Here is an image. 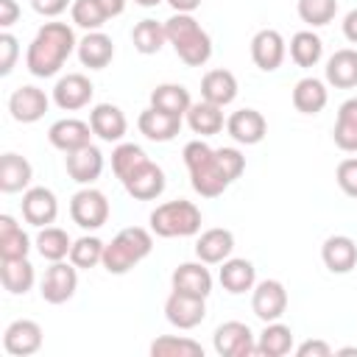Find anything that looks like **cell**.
<instances>
[{
  "instance_id": "6da1fadb",
  "label": "cell",
  "mask_w": 357,
  "mask_h": 357,
  "mask_svg": "<svg viewBox=\"0 0 357 357\" xmlns=\"http://www.w3.org/2000/svg\"><path fill=\"white\" fill-rule=\"evenodd\" d=\"M75 47H78L75 31L67 22H45L33 33L25 50V67L36 78H53L64 67V61L75 53Z\"/></svg>"
},
{
  "instance_id": "7a4b0ae2",
  "label": "cell",
  "mask_w": 357,
  "mask_h": 357,
  "mask_svg": "<svg viewBox=\"0 0 357 357\" xmlns=\"http://www.w3.org/2000/svg\"><path fill=\"white\" fill-rule=\"evenodd\" d=\"M181 156H184V165L190 173V184L201 198H218L229 190L231 178L226 176V170L220 165L218 148H209L204 139H192L184 145Z\"/></svg>"
},
{
  "instance_id": "3957f363",
  "label": "cell",
  "mask_w": 357,
  "mask_h": 357,
  "mask_svg": "<svg viewBox=\"0 0 357 357\" xmlns=\"http://www.w3.org/2000/svg\"><path fill=\"white\" fill-rule=\"evenodd\" d=\"M167 45H173L176 56L187 67H204L212 59V36L201 28L192 14H173L165 20Z\"/></svg>"
},
{
  "instance_id": "277c9868",
  "label": "cell",
  "mask_w": 357,
  "mask_h": 357,
  "mask_svg": "<svg viewBox=\"0 0 357 357\" xmlns=\"http://www.w3.org/2000/svg\"><path fill=\"white\" fill-rule=\"evenodd\" d=\"M153 251V231L142 229V226H128L120 229L103 248V268L114 276L128 273L134 265H139L148 254Z\"/></svg>"
},
{
  "instance_id": "5b68a950",
  "label": "cell",
  "mask_w": 357,
  "mask_h": 357,
  "mask_svg": "<svg viewBox=\"0 0 357 357\" xmlns=\"http://www.w3.org/2000/svg\"><path fill=\"white\" fill-rule=\"evenodd\" d=\"M148 220L156 237H192L201 231V209L184 198L159 204Z\"/></svg>"
},
{
  "instance_id": "8992f818",
  "label": "cell",
  "mask_w": 357,
  "mask_h": 357,
  "mask_svg": "<svg viewBox=\"0 0 357 357\" xmlns=\"http://www.w3.org/2000/svg\"><path fill=\"white\" fill-rule=\"evenodd\" d=\"M70 218H73L75 226H81L86 231H95L109 220V198L100 190H95L92 184L81 187L70 198Z\"/></svg>"
},
{
  "instance_id": "52a82bcc",
  "label": "cell",
  "mask_w": 357,
  "mask_h": 357,
  "mask_svg": "<svg viewBox=\"0 0 357 357\" xmlns=\"http://www.w3.org/2000/svg\"><path fill=\"white\" fill-rule=\"evenodd\" d=\"M212 349L220 357H251L257 354V340L248 324L243 321H226L212 335Z\"/></svg>"
},
{
  "instance_id": "ba28073f",
  "label": "cell",
  "mask_w": 357,
  "mask_h": 357,
  "mask_svg": "<svg viewBox=\"0 0 357 357\" xmlns=\"http://www.w3.org/2000/svg\"><path fill=\"white\" fill-rule=\"evenodd\" d=\"M78 290V268L73 262H50V268L45 271L42 276V284H39V293L47 304H64L75 296Z\"/></svg>"
},
{
  "instance_id": "9c48e42d",
  "label": "cell",
  "mask_w": 357,
  "mask_h": 357,
  "mask_svg": "<svg viewBox=\"0 0 357 357\" xmlns=\"http://www.w3.org/2000/svg\"><path fill=\"white\" fill-rule=\"evenodd\" d=\"M251 310L262 324L279 321L287 310V290L279 279H262L251 290Z\"/></svg>"
},
{
  "instance_id": "30bf717a",
  "label": "cell",
  "mask_w": 357,
  "mask_h": 357,
  "mask_svg": "<svg viewBox=\"0 0 357 357\" xmlns=\"http://www.w3.org/2000/svg\"><path fill=\"white\" fill-rule=\"evenodd\" d=\"M92 95H95V86L84 73H67L56 81L50 98L61 112H78L92 103Z\"/></svg>"
},
{
  "instance_id": "8fae6325",
  "label": "cell",
  "mask_w": 357,
  "mask_h": 357,
  "mask_svg": "<svg viewBox=\"0 0 357 357\" xmlns=\"http://www.w3.org/2000/svg\"><path fill=\"white\" fill-rule=\"evenodd\" d=\"M120 184L126 187V192H128L131 198H137V201H153V198H159V195L165 192L167 178H165V170H162L156 162L145 159V162H142L139 167H134Z\"/></svg>"
},
{
  "instance_id": "7c38bea8",
  "label": "cell",
  "mask_w": 357,
  "mask_h": 357,
  "mask_svg": "<svg viewBox=\"0 0 357 357\" xmlns=\"http://www.w3.org/2000/svg\"><path fill=\"white\" fill-rule=\"evenodd\" d=\"M165 318L176 329H195L206 318V298H198V296H187V293L173 290L165 298Z\"/></svg>"
},
{
  "instance_id": "4fadbf2b",
  "label": "cell",
  "mask_w": 357,
  "mask_h": 357,
  "mask_svg": "<svg viewBox=\"0 0 357 357\" xmlns=\"http://www.w3.org/2000/svg\"><path fill=\"white\" fill-rule=\"evenodd\" d=\"M42 340H45L42 326L36 321H31V318H17L3 332V349L11 357H31V354H36L42 349Z\"/></svg>"
},
{
  "instance_id": "5bb4252c",
  "label": "cell",
  "mask_w": 357,
  "mask_h": 357,
  "mask_svg": "<svg viewBox=\"0 0 357 357\" xmlns=\"http://www.w3.org/2000/svg\"><path fill=\"white\" fill-rule=\"evenodd\" d=\"M287 56V42L276 28H262L251 39V59L262 73H273L282 67Z\"/></svg>"
},
{
  "instance_id": "9a60e30c",
  "label": "cell",
  "mask_w": 357,
  "mask_h": 357,
  "mask_svg": "<svg viewBox=\"0 0 357 357\" xmlns=\"http://www.w3.org/2000/svg\"><path fill=\"white\" fill-rule=\"evenodd\" d=\"M22 218L25 223L42 229V226H53L56 215H59V201L56 192L50 187H28L22 192Z\"/></svg>"
},
{
  "instance_id": "2e32d148",
  "label": "cell",
  "mask_w": 357,
  "mask_h": 357,
  "mask_svg": "<svg viewBox=\"0 0 357 357\" xmlns=\"http://www.w3.org/2000/svg\"><path fill=\"white\" fill-rule=\"evenodd\" d=\"M50 106V98L45 95V89L33 86V84H25V86H17L8 98V112L17 123H36L45 117Z\"/></svg>"
},
{
  "instance_id": "e0dca14e",
  "label": "cell",
  "mask_w": 357,
  "mask_h": 357,
  "mask_svg": "<svg viewBox=\"0 0 357 357\" xmlns=\"http://www.w3.org/2000/svg\"><path fill=\"white\" fill-rule=\"evenodd\" d=\"M92 134H95L92 126L84 123V120H78V117L56 120V123L47 128L50 145H53L56 151H61V153H73V151L89 145V142H92Z\"/></svg>"
},
{
  "instance_id": "ac0fdd59",
  "label": "cell",
  "mask_w": 357,
  "mask_h": 357,
  "mask_svg": "<svg viewBox=\"0 0 357 357\" xmlns=\"http://www.w3.org/2000/svg\"><path fill=\"white\" fill-rule=\"evenodd\" d=\"M226 131L237 145H257L268 134V120L257 109H237L229 114Z\"/></svg>"
},
{
  "instance_id": "d6986e66",
  "label": "cell",
  "mask_w": 357,
  "mask_h": 357,
  "mask_svg": "<svg viewBox=\"0 0 357 357\" xmlns=\"http://www.w3.org/2000/svg\"><path fill=\"white\" fill-rule=\"evenodd\" d=\"M64 165H67V176H70L73 181H78L81 187H89V184H95V181L100 178V173H103V153H100L98 145L89 142V145H84V148L67 153V156H64Z\"/></svg>"
},
{
  "instance_id": "ffe728a7",
  "label": "cell",
  "mask_w": 357,
  "mask_h": 357,
  "mask_svg": "<svg viewBox=\"0 0 357 357\" xmlns=\"http://www.w3.org/2000/svg\"><path fill=\"white\" fill-rule=\"evenodd\" d=\"M170 287L187 296H198V298H209L212 293V273L206 268V262H181L173 276H170Z\"/></svg>"
},
{
  "instance_id": "44dd1931",
  "label": "cell",
  "mask_w": 357,
  "mask_h": 357,
  "mask_svg": "<svg viewBox=\"0 0 357 357\" xmlns=\"http://www.w3.org/2000/svg\"><path fill=\"white\" fill-rule=\"evenodd\" d=\"M89 126H92L95 137L103 139V142H120L126 137V131H128V120H126L123 109L114 106V103H98V106H92Z\"/></svg>"
},
{
  "instance_id": "7402d4cb",
  "label": "cell",
  "mask_w": 357,
  "mask_h": 357,
  "mask_svg": "<svg viewBox=\"0 0 357 357\" xmlns=\"http://www.w3.org/2000/svg\"><path fill=\"white\" fill-rule=\"evenodd\" d=\"M137 128H139V134H142L145 139H151V142H170V139H176V134L181 131V117L148 106V109L139 112Z\"/></svg>"
},
{
  "instance_id": "603a6c76",
  "label": "cell",
  "mask_w": 357,
  "mask_h": 357,
  "mask_svg": "<svg viewBox=\"0 0 357 357\" xmlns=\"http://www.w3.org/2000/svg\"><path fill=\"white\" fill-rule=\"evenodd\" d=\"M234 251V234L223 226H215V229H206L198 234L195 240V257L206 265H220L231 257Z\"/></svg>"
},
{
  "instance_id": "cb8c5ba5",
  "label": "cell",
  "mask_w": 357,
  "mask_h": 357,
  "mask_svg": "<svg viewBox=\"0 0 357 357\" xmlns=\"http://www.w3.org/2000/svg\"><path fill=\"white\" fill-rule=\"evenodd\" d=\"M218 282H220V284H223V290H226V293H231V296L248 293V290H254V284H257V268H254V262H251V259L229 257L226 262H220Z\"/></svg>"
},
{
  "instance_id": "d4e9b609",
  "label": "cell",
  "mask_w": 357,
  "mask_h": 357,
  "mask_svg": "<svg viewBox=\"0 0 357 357\" xmlns=\"http://www.w3.org/2000/svg\"><path fill=\"white\" fill-rule=\"evenodd\" d=\"M321 259L332 273H349L357 265V243L349 234H332L321 245Z\"/></svg>"
},
{
  "instance_id": "484cf974",
  "label": "cell",
  "mask_w": 357,
  "mask_h": 357,
  "mask_svg": "<svg viewBox=\"0 0 357 357\" xmlns=\"http://www.w3.org/2000/svg\"><path fill=\"white\" fill-rule=\"evenodd\" d=\"M78 61L89 70H103L109 67V61L114 59V42L112 36H106L103 31H86L84 39H78Z\"/></svg>"
},
{
  "instance_id": "4316f807",
  "label": "cell",
  "mask_w": 357,
  "mask_h": 357,
  "mask_svg": "<svg viewBox=\"0 0 357 357\" xmlns=\"http://www.w3.org/2000/svg\"><path fill=\"white\" fill-rule=\"evenodd\" d=\"M324 78L335 89H351L357 86V50L354 47H340L326 59Z\"/></svg>"
},
{
  "instance_id": "83f0119b",
  "label": "cell",
  "mask_w": 357,
  "mask_h": 357,
  "mask_svg": "<svg viewBox=\"0 0 357 357\" xmlns=\"http://www.w3.org/2000/svg\"><path fill=\"white\" fill-rule=\"evenodd\" d=\"M201 98L215 103V106H229L237 98V78L231 70H209L201 78Z\"/></svg>"
},
{
  "instance_id": "f1b7e54d",
  "label": "cell",
  "mask_w": 357,
  "mask_h": 357,
  "mask_svg": "<svg viewBox=\"0 0 357 357\" xmlns=\"http://www.w3.org/2000/svg\"><path fill=\"white\" fill-rule=\"evenodd\" d=\"M326 103H329L326 81H321L315 75H307V78L296 81V86H293V106H296V112L318 114V112H324Z\"/></svg>"
},
{
  "instance_id": "f546056e",
  "label": "cell",
  "mask_w": 357,
  "mask_h": 357,
  "mask_svg": "<svg viewBox=\"0 0 357 357\" xmlns=\"http://www.w3.org/2000/svg\"><path fill=\"white\" fill-rule=\"evenodd\" d=\"M31 178H33V167H31V162L25 156H20L14 151L0 156V190L3 192H22V190H28Z\"/></svg>"
},
{
  "instance_id": "4dcf8cb0",
  "label": "cell",
  "mask_w": 357,
  "mask_h": 357,
  "mask_svg": "<svg viewBox=\"0 0 357 357\" xmlns=\"http://www.w3.org/2000/svg\"><path fill=\"white\" fill-rule=\"evenodd\" d=\"M187 126L192 134H201V137H212V134H220L226 120H223V106H215L209 100H198L187 109Z\"/></svg>"
},
{
  "instance_id": "1f68e13d",
  "label": "cell",
  "mask_w": 357,
  "mask_h": 357,
  "mask_svg": "<svg viewBox=\"0 0 357 357\" xmlns=\"http://www.w3.org/2000/svg\"><path fill=\"white\" fill-rule=\"evenodd\" d=\"M332 139L343 153H357V98H349L340 103Z\"/></svg>"
},
{
  "instance_id": "d6a6232c",
  "label": "cell",
  "mask_w": 357,
  "mask_h": 357,
  "mask_svg": "<svg viewBox=\"0 0 357 357\" xmlns=\"http://www.w3.org/2000/svg\"><path fill=\"white\" fill-rule=\"evenodd\" d=\"M31 251V237L25 229L11 218L0 215V259H22Z\"/></svg>"
},
{
  "instance_id": "836d02e7",
  "label": "cell",
  "mask_w": 357,
  "mask_h": 357,
  "mask_svg": "<svg viewBox=\"0 0 357 357\" xmlns=\"http://www.w3.org/2000/svg\"><path fill=\"white\" fill-rule=\"evenodd\" d=\"M0 279H3V287L11 296H25L36 282V271L28 262V257H22V259H0Z\"/></svg>"
},
{
  "instance_id": "e575fe53",
  "label": "cell",
  "mask_w": 357,
  "mask_h": 357,
  "mask_svg": "<svg viewBox=\"0 0 357 357\" xmlns=\"http://www.w3.org/2000/svg\"><path fill=\"white\" fill-rule=\"evenodd\" d=\"M293 351V329L282 321L265 324V329L257 337V354L262 357H284Z\"/></svg>"
},
{
  "instance_id": "d590c367",
  "label": "cell",
  "mask_w": 357,
  "mask_h": 357,
  "mask_svg": "<svg viewBox=\"0 0 357 357\" xmlns=\"http://www.w3.org/2000/svg\"><path fill=\"white\" fill-rule=\"evenodd\" d=\"M151 106L153 109H162L167 114L184 117L187 109L192 106V98H190V89L181 86V84H159L151 92Z\"/></svg>"
},
{
  "instance_id": "8d00e7d4",
  "label": "cell",
  "mask_w": 357,
  "mask_h": 357,
  "mask_svg": "<svg viewBox=\"0 0 357 357\" xmlns=\"http://www.w3.org/2000/svg\"><path fill=\"white\" fill-rule=\"evenodd\" d=\"M70 248H73V240H70V234L61 226H42L39 229V234H36V251H39L42 259H47V262L67 259L70 257Z\"/></svg>"
},
{
  "instance_id": "74e56055",
  "label": "cell",
  "mask_w": 357,
  "mask_h": 357,
  "mask_svg": "<svg viewBox=\"0 0 357 357\" xmlns=\"http://www.w3.org/2000/svg\"><path fill=\"white\" fill-rule=\"evenodd\" d=\"M321 56H324V42H321V36L312 28L293 33V39H290V59L298 67L310 70V67H315L321 61Z\"/></svg>"
},
{
  "instance_id": "f35d334b",
  "label": "cell",
  "mask_w": 357,
  "mask_h": 357,
  "mask_svg": "<svg viewBox=\"0 0 357 357\" xmlns=\"http://www.w3.org/2000/svg\"><path fill=\"white\" fill-rule=\"evenodd\" d=\"M131 42L134 47L142 53V56H153L162 50V45L167 42V33H165V22H156V20H139L131 31Z\"/></svg>"
},
{
  "instance_id": "ab89813d",
  "label": "cell",
  "mask_w": 357,
  "mask_h": 357,
  "mask_svg": "<svg viewBox=\"0 0 357 357\" xmlns=\"http://www.w3.org/2000/svg\"><path fill=\"white\" fill-rule=\"evenodd\" d=\"M153 357H204V346L184 335H162L151 343Z\"/></svg>"
},
{
  "instance_id": "60d3db41",
  "label": "cell",
  "mask_w": 357,
  "mask_h": 357,
  "mask_svg": "<svg viewBox=\"0 0 357 357\" xmlns=\"http://www.w3.org/2000/svg\"><path fill=\"white\" fill-rule=\"evenodd\" d=\"M103 248L106 243L95 234H84L78 240H73V248H70V262L78 268V271H89L95 265L103 262Z\"/></svg>"
},
{
  "instance_id": "b9f144b4",
  "label": "cell",
  "mask_w": 357,
  "mask_h": 357,
  "mask_svg": "<svg viewBox=\"0 0 357 357\" xmlns=\"http://www.w3.org/2000/svg\"><path fill=\"white\" fill-rule=\"evenodd\" d=\"M70 17H73V25H78L84 31H100L109 20L98 0H73Z\"/></svg>"
},
{
  "instance_id": "7bdbcfd3",
  "label": "cell",
  "mask_w": 357,
  "mask_h": 357,
  "mask_svg": "<svg viewBox=\"0 0 357 357\" xmlns=\"http://www.w3.org/2000/svg\"><path fill=\"white\" fill-rule=\"evenodd\" d=\"M298 17L301 22H307L310 28H321L329 25L337 14V0H298Z\"/></svg>"
},
{
  "instance_id": "ee69618b",
  "label": "cell",
  "mask_w": 357,
  "mask_h": 357,
  "mask_svg": "<svg viewBox=\"0 0 357 357\" xmlns=\"http://www.w3.org/2000/svg\"><path fill=\"white\" fill-rule=\"evenodd\" d=\"M148 159V153L139 148V145H134V142H117V148L112 151V170H114V176L123 181L134 167H139L142 162Z\"/></svg>"
},
{
  "instance_id": "f6af8a7d",
  "label": "cell",
  "mask_w": 357,
  "mask_h": 357,
  "mask_svg": "<svg viewBox=\"0 0 357 357\" xmlns=\"http://www.w3.org/2000/svg\"><path fill=\"white\" fill-rule=\"evenodd\" d=\"M335 178H337V187L349 195V198H357V156H349L337 165L335 170Z\"/></svg>"
},
{
  "instance_id": "bcb514c9",
  "label": "cell",
  "mask_w": 357,
  "mask_h": 357,
  "mask_svg": "<svg viewBox=\"0 0 357 357\" xmlns=\"http://www.w3.org/2000/svg\"><path fill=\"white\" fill-rule=\"evenodd\" d=\"M17 56H20V42L14 33L3 31L0 33V75H8L17 64Z\"/></svg>"
},
{
  "instance_id": "7dc6e473",
  "label": "cell",
  "mask_w": 357,
  "mask_h": 357,
  "mask_svg": "<svg viewBox=\"0 0 357 357\" xmlns=\"http://www.w3.org/2000/svg\"><path fill=\"white\" fill-rule=\"evenodd\" d=\"M218 156H220V165H223L226 176H229L231 181H237V178L243 176V170H245V156H243L237 148H231V145L218 148Z\"/></svg>"
},
{
  "instance_id": "c3c4849f",
  "label": "cell",
  "mask_w": 357,
  "mask_h": 357,
  "mask_svg": "<svg viewBox=\"0 0 357 357\" xmlns=\"http://www.w3.org/2000/svg\"><path fill=\"white\" fill-rule=\"evenodd\" d=\"M73 6V0H31V8L39 14V17H59L64 14L67 8Z\"/></svg>"
},
{
  "instance_id": "681fc988",
  "label": "cell",
  "mask_w": 357,
  "mask_h": 357,
  "mask_svg": "<svg viewBox=\"0 0 357 357\" xmlns=\"http://www.w3.org/2000/svg\"><path fill=\"white\" fill-rule=\"evenodd\" d=\"M298 357H329L332 354V346L326 340H304L298 349H296Z\"/></svg>"
},
{
  "instance_id": "f907efd6",
  "label": "cell",
  "mask_w": 357,
  "mask_h": 357,
  "mask_svg": "<svg viewBox=\"0 0 357 357\" xmlns=\"http://www.w3.org/2000/svg\"><path fill=\"white\" fill-rule=\"evenodd\" d=\"M20 17L17 0H0V28H11Z\"/></svg>"
},
{
  "instance_id": "816d5d0a",
  "label": "cell",
  "mask_w": 357,
  "mask_h": 357,
  "mask_svg": "<svg viewBox=\"0 0 357 357\" xmlns=\"http://www.w3.org/2000/svg\"><path fill=\"white\" fill-rule=\"evenodd\" d=\"M343 36H346L351 45H357V8H351V11L343 17Z\"/></svg>"
},
{
  "instance_id": "f5cc1de1",
  "label": "cell",
  "mask_w": 357,
  "mask_h": 357,
  "mask_svg": "<svg viewBox=\"0 0 357 357\" xmlns=\"http://www.w3.org/2000/svg\"><path fill=\"white\" fill-rule=\"evenodd\" d=\"M165 3L173 8V14H192L201 6V0H165Z\"/></svg>"
},
{
  "instance_id": "db71d44e",
  "label": "cell",
  "mask_w": 357,
  "mask_h": 357,
  "mask_svg": "<svg viewBox=\"0 0 357 357\" xmlns=\"http://www.w3.org/2000/svg\"><path fill=\"white\" fill-rule=\"evenodd\" d=\"M98 3H100V8L106 11V17L112 20V17H120V14L126 11V3H128V0H98Z\"/></svg>"
},
{
  "instance_id": "11a10c76",
  "label": "cell",
  "mask_w": 357,
  "mask_h": 357,
  "mask_svg": "<svg viewBox=\"0 0 357 357\" xmlns=\"http://www.w3.org/2000/svg\"><path fill=\"white\" fill-rule=\"evenodd\" d=\"M137 6H142V8H153V6H159V3H165V0H134Z\"/></svg>"
},
{
  "instance_id": "9f6ffc18",
  "label": "cell",
  "mask_w": 357,
  "mask_h": 357,
  "mask_svg": "<svg viewBox=\"0 0 357 357\" xmlns=\"http://www.w3.org/2000/svg\"><path fill=\"white\" fill-rule=\"evenodd\" d=\"M337 354H357V349H354V346H346V349H340Z\"/></svg>"
}]
</instances>
